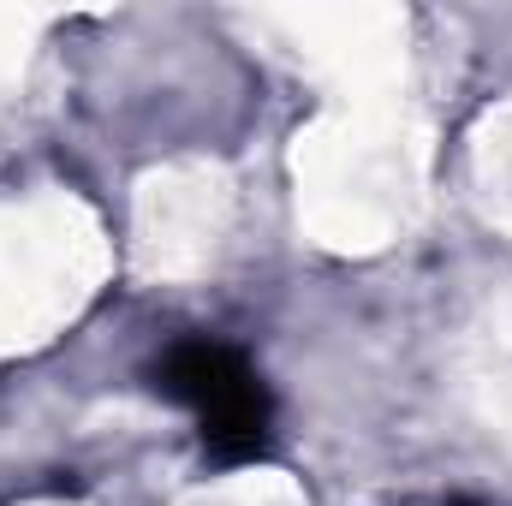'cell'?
<instances>
[{"label": "cell", "instance_id": "cell-1", "mask_svg": "<svg viewBox=\"0 0 512 506\" xmlns=\"http://www.w3.org/2000/svg\"><path fill=\"white\" fill-rule=\"evenodd\" d=\"M155 387L197 417L209 459L245 465V459H256L268 447L274 399H268L262 376L245 364V352H233L221 340H179L155 364Z\"/></svg>", "mask_w": 512, "mask_h": 506}]
</instances>
